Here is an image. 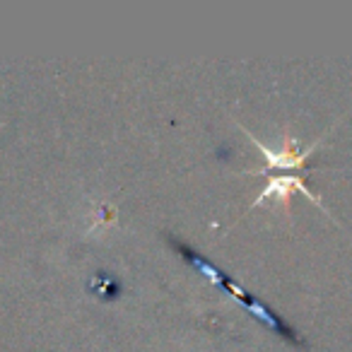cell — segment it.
<instances>
[{"label":"cell","instance_id":"6da1fadb","mask_svg":"<svg viewBox=\"0 0 352 352\" xmlns=\"http://www.w3.org/2000/svg\"><path fill=\"white\" fill-rule=\"evenodd\" d=\"M241 131L249 135V140L254 142L256 147H258L261 152H263L265 157V166L263 169H251V171H244V174H254V176H261V174H268V171H275V169H294V171H302L304 164H307L309 155H311L314 150H316L318 140L311 142V145L307 147V150H297V140H294V135H289V133H285V140H283V150H270V147H265L263 142L258 140L256 135H251L249 131H246L244 126H241Z\"/></svg>","mask_w":352,"mask_h":352},{"label":"cell","instance_id":"7a4b0ae2","mask_svg":"<svg viewBox=\"0 0 352 352\" xmlns=\"http://www.w3.org/2000/svg\"><path fill=\"white\" fill-rule=\"evenodd\" d=\"M294 191L304 193L309 201H314L316 206H321L318 196H314V193L309 191L307 184L302 182V176H299V174H275V176H270V179H268V186L263 188V193H261V196L254 201V208L261 206L263 201H268V198H278L283 206H289V196H292Z\"/></svg>","mask_w":352,"mask_h":352}]
</instances>
